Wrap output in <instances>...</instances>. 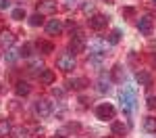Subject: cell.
Returning a JSON list of instances; mask_svg holds the SVG:
<instances>
[{
	"instance_id": "d4e9b609",
	"label": "cell",
	"mask_w": 156,
	"mask_h": 138,
	"mask_svg": "<svg viewBox=\"0 0 156 138\" xmlns=\"http://www.w3.org/2000/svg\"><path fill=\"white\" fill-rule=\"evenodd\" d=\"M81 11H83L85 15H90V17H92V15H94V13H96V4H94V2H90V0H87V2H83V4H81Z\"/></svg>"
},
{
	"instance_id": "e0dca14e",
	"label": "cell",
	"mask_w": 156,
	"mask_h": 138,
	"mask_svg": "<svg viewBox=\"0 0 156 138\" xmlns=\"http://www.w3.org/2000/svg\"><path fill=\"white\" fill-rule=\"evenodd\" d=\"M110 132H112L115 136H125V134H127V125L123 124V121H115V119H112V124H110Z\"/></svg>"
},
{
	"instance_id": "4fadbf2b",
	"label": "cell",
	"mask_w": 156,
	"mask_h": 138,
	"mask_svg": "<svg viewBox=\"0 0 156 138\" xmlns=\"http://www.w3.org/2000/svg\"><path fill=\"white\" fill-rule=\"evenodd\" d=\"M37 77H40V82H42V84H46V86H52V84H54V80H56V75H54L52 69H44Z\"/></svg>"
},
{
	"instance_id": "e575fe53",
	"label": "cell",
	"mask_w": 156,
	"mask_h": 138,
	"mask_svg": "<svg viewBox=\"0 0 156 138\" xmlns=\"http://www.w3.org/2000/svg\"><path fill=\"white\" fill-rule=\"evenodd\" d=\"M67 2H77V0H67Z\"/></svg>"
},
{
	"instance_id": "8fae6325",
	"label": "cell",
	"mask_w": 156,
	"mask_h": 138,
	"mask_svg": "<svg viewBox=\"0 0 156 138\" xmlns=\"http://www.w3.org/2000/svg\"><path fill=\"white\" fill-rule=\"evenodd\" d=\"M29 92H31V86H29V82H23V80H19V82L15 84V94H17V96H29Z\"/></svg>"
},
{
	"instance_id": "4dcf8cb0",
	"label": "cell",
	"mask_w": 156,
	"mask_h": 138,
	"mask_svg": "<svg viewBox=\"0 0 156 138\" xmlns=\"http://www.w3.org/2000/svg\"><path fill=\"white\" fill-rule=\"evenodd\" d=\"M9 6H11V0H0V11L9 9Z\"/></svg>"
},
{
	"instance_id": "83f0119b",
	"label": "cell",
	"mask_w": 156,
	"mask_h": 138,
	"mask_svg": "<svg viewBox=\"0 0 156 138\" xmlns=\"http://www.w3.org/2000/svg\"><path fill=\"white\" fill-rule=\"evenodd\" d=\"M12 134H15L12 138H27V130H25V128H17Z\"/></svg>"
},
{
	"instance_id": "836d02e7",
	"label": "cell",
	"mask_w": 156,
	"mask_h": 138,
	"mask_svg": "<svg viewBox=\"0 0 156 138\" xmlns=\"http://www.w3.org/2000/svg\"><path fill=\"white\" fill-rule=\"evenodd\" d=\"M106 2H108V4H112V2H115V0H106Z\"/></svg>"
},
{
	"instance_id": "f546056e",
	"label": "cell",
	"mask_w": 156,
	"mask_h": 138,
	"mask_svg": "<svg viewBox=\"0 0 156 138\" xmlns=\"http://www.w3.org/2000/svg\"><path fill=\"white\" fill-rule=\"evenodd\" d=\"M133 15H135V9L133 6H125L123 9V17H133Z\"/></svg>"
},
{
	"instance_id": "6da1fadb",
	"label": "cell",
	"mask_w": 156,
	"mask_h": 138,
	"mask_svg": "<svg viewBox=\"0 0 156 138\" xmlns=\"http://www.w3.org/2000/svg\"><path fill=\"white\" fill-rule=\"evenodd\" d=\"M119 103H121V109L125 113H133L135 111V92H133L131 88H125V90H121L119 92Z\"/></svg>"
},
{
	"instance_id": "9c48e42d",
	"label": "cell",
	"mask_w": 156,
	"mask_h": 138,
	"mask_svg": "<svg viewBox=\"0 0 156 138\" xmlns=\"http://www.w3.org/2000/svg\"><path fill=\"white\" fill-rule=\"evenodd\" d=\"M135 80H137V84L144 88H150L152 84H154V77H152V73L150 71H146V69H140L137 73H135Z\"/></svg>"
},
{
	"instance_id": "4316f807",
	"label": "cell",
	"mask_w": 156,
	"mask_h": 138,
	"mask_svg": "<svg viewBox=\"0 0 156 138\" xmlns=\"http://www.w3.org/2000/svg\"><path fill=\"white\" fill-rule=\"evenodd\" d=\"M31 48H34L31 44H23V46L19 48V54H21V57H25V59H29V57H31Z\"/></svg>"
},
{
	"instance_id": "ba28073f",
	"label": "cell",
	"mask_w": 156,
	"mask_h": 138,
	"mask_svg": "<svg viewBox=\"0 0 156 138\" xmlns=\"http://www.w3.org/2000/svg\"><path fill=\"white\" fill-rule=\"evenodd\" d=\"M137 29H140V34L142 36H150L152 34V29H154V21H152V17H140L137 19Z\"/></svg>"
},
{
	"instance_id": "d590c367",
	"label": "cell",
	"mask_w": 156,
	"mask_h": 138,
	"mask_svg": "<svg viewBox=\"0 0 156 138\" xmlns=\"http://www.w3.org/2000/svg\"><path fill=\"white\" fill-rule=\"evenodd\" d=\"M152 2H154V4H156V0H152Z\"/></svg>"
},
{
	"instance_id": "277c9868",
	"label": "cell",
	"mask_w": 156,
	"mask_h": 138,
	"mask_svg": "<svg viewBox=\"0 0 156 138\" xmlns=\"http://www.w3.org/2000/svg\"><path fill=\"white\" fill-rule=\"evenodd\" d=\"M71 40H69V52H73V54H79V52H83L85 46H87V42H85V38L81 32H75V34H71Z\"/></svg>"
},
{
	"instance_id": "ffe728a7",
	"label": "cell",
	"mask_w": 156,
	"mask_h": 138,
	"mask_svg": "<svg viewBox=\"0 0 156 138\" xmlns=\"http://www.w3.org/2000/svg\"><path fill=\"white\" fill-rule=\"evenodd\" d=\"M27 69H29L31 73L40 75V73H42V71H44V65H42V61H40V59H34V61L29 63V67H27Z\"/></svg>"
},
{
	"instance_id": "8992f818",
	"label": "cell",
	"mask_w": 156,
	"mask_h": 138,
	"mask_svg": "<svg viewBox=\"0 0 156 138\" xmlns=\"http://www.w3.org/2000/svg\"><path fill=\"white\" fill-rule=\"evenodd\" d=\"M108 21H110V17L102 15V13H94V15L90 17V27L96 29V32H100V29H104L108 25Z\"/></svg>"
},
{
	"instance_id": "5bb4252c",
	"label": "cell",
	"mask_w": 156,
	"mask_h": 138,
	"mask_svg": "<svg viewBox=\"0 0 156 138\" xmlns=\"http://www.w3.org/2000/svg\"><path fill=\"white\" fill-rule=\"evenodd\" d=\"M36 48L42 52V54H50V52H54V44L48 42V40H37L36 42Z\"/></svg>"
},
{
	"instance_id": "3957f363",
	"label": "cell",
	"mask_w": 156,
	"mask_h": 138,
	"mask_svg": "<svg viewBox=\"0 0 156 138\" xmlns=\"http://www.w3.org/2000/svg\"><path fill=\"white\" fill-rule=\"evenodd\" d=\"M115 115H117V109H115L110 103H100L96 107V117L102 119V121H112Z\"/></svg>"
},
{
	"instance_id": "7c38bea8",
	"label": "cell",
	"mask_w": 156,
	"mask_h": 138,
	"mask_svg": "<svg viewBox=\"0 0 156 138\" xmlns=\"http://www.w3.org/2000/svg\"><path fill=\"white\" fill-rule=\"evenodd\" d=\"M12 44H15V36H12V32H0V46H4V48H12Z\"/></svg>"
},
{
	"instance_id": "1f68e13d",
	"label": "cell",
	"mask_w": 156,
	"mask_h": 138,
	"mask_svg": "<svg viewBox=\"0 0 156 138\" xmlns=\"http://www.w3.org/2000/svg\"><path fill=\"white\" fill-rule=\"evenodd\" d=\"M152 65L156 67V52H152Z\"/></svg>"
},
{
	"instance_id": "44dd1931",
	"label": "cell",
	"mask_w": 156,
	"mask_h": 138,
	"mask_svg": "<svg viewBox=\"0 0 156 138\" xmlns=\"http://www.w3.org/2000/svg\"><path fill=\"white\" fill-rule=\"evenodd\" d=\"M123 77H125L123 65H121V63H117V65L112 67V80H115V82H123Z\"/></svg>"
},
{
	"instance_id": "ac0fdd59",
	"label": "cell",
	"mask_w": 156,
	"mask_h": 138,
	"mask_svg": "<svg viewBox=\"0 0 156 138\" xmlns=\"http://www.w3.org/2000/svg\"><path fill=\"white\" fill-rule=\"evenodd\" d=\"M110 82H112V77H108L106 73H100V80H98V92H108V90H110Z\"/></svg>"
},
{
	"instance_id": "d6986e66",
	"label": "cell",
	"mask_w": 156,
	"mask_h": 138,
	"mask_svg": "<svg viewBox=\"0 0 156 138\" xmlns=\"http://www.w3.org/2000/svg\"><path fill=\"white\" fill-rule=\"evenodd\" d=\"M144 132H148V134H156V117L154 115L144 117Z\"/></svg>"
},
{
	"instance_id": "f1b7e54d",
	"label": "cell",
	"mask_w": 156,
	"mask_h": 138,
	"mask_svg": "<svg viewBox=\"0 0 156 138\" xmlns=\"http://www.w3.org/2000/svg\"><path fill=\"white\" fill-rule=\"evenodd\" d=\"M146 105H148V109H150V111H156V96H148Z\"/></svg>"
},
{
	"instance_id": "5b68a950",
	"label": "cell",
	"mask_w": 156,
	"mask_h": 138,
	"mask_svg": "<svg viewBox=\"0 0 156 138\" xmlns=\"http://www.w3.org/2000/svg\"><path fill=\"white\" fill-rule=\"evenodd\" d=\"M34 113L40 115V117H48L50 113H52V103H48L46 99H37L34 103Z\"/></svg>"
},
{
	"instance_id": "30bf717a",
	"label": "cell",
	"mask_w": 156,
	"mask_h": 138,
	"mask_svg": "<svg viewBox=\"0 0 156 138\" xmlns=\"http://www.w3.org/2000/svg\"><path fill=\"white\" fill-rule=\"evenodd\" d=\"M62 27H65V25H62L60 19H50L48 23H46V34H48V36H58L60 32H62Z\"/></svg>"
},
{
	"instance_id": "9a60e30c",
	"label": "cell",
	"mask_w": 156,
	"mask_h": 138,
	"mask_svg": "<svg viewBox=\"0 0 156 138\" xmlns=\"http://www.w3.org/2000/svg\"><path fill=\"white\" fill-rule=\"evenodd\" d=\"M87 86V80L85 77H75V80H69L67 82V88L69 90H83Z\"/></svg>"
},
{
	"instance_id": "7402d4cb",
	"label": "cell",
	"mask_w": 156,
	"mask_h": 138,
	"mask_svg": "<svg viewBox=\"0 0 156 138\" xmlns=\"http://www.w3.org/2000/svg\"><path fill=\"white\" fill-rule=\"evenodd\" d=\"M121 42V29H112L110 34H108V44L110 46H117Z\"/></svg>"
},
{
	"instance_id": "d6a6232c",
	"label": "cell",
	"mask_w": 156,
	"mask_h": 138,
	"mask_svg": "<svg viewBox=\"0 0 156 138\" xmlns=\"http://www.w3.org/2000/svg\"><path fill=\"white\" fill-rule=\"evenodd\" d=\"M54 138H67V136H62V134H56V136H54Z\"/></svg>"
},
{
	"instance_id": "cb8c5ba5",
	"label": "cell",
	"mask_w": 156,
	"mask_h": 138,
	"mask_svg": "<svg viewBox=\"0 0 156 138\" xmlns=\"http://www.w3.org/2000/svg\"><path fill=\"white\" fill-rule=\"evenodd\" d=\"M11 17L15 19V21H23V19L27 17V15H25V9H23V6H19V9H12Z\"/></svg>"
},
{
	"instance_id": "8d00e7d4",
	"label": "cell",
	"mask_w": 156,
	"mask_h": 138,
	"mask_svg": "<svg viewBox=\"0 0 156 138\" xmlns=\"http://www.w3.org/2000/svg\"><path fill=\"white\" fill-rule=\"evenodd\" d=\"M36 138H42V136H36Z\"/></svg>"
},
{
	"instance_id": "603a6c76",
	"label": "cell",
	"mask_w": 156,
	"mask_h": 138,
	"mask_svg": "<svg viewBox=\"0 0 156 138\" xmlns=\"http://www.w3.org/2000/svg\"><path fill=\"white\" fill-rule=\"evenodd\" d=\"M27 21H29V25H31V27H40V25H44V15L36 13V15H31Z\"/></svg>"
},
{
	"instance_id": "52a82bcc",
	"label": "cell",
	"mask_w": 156,
	"mask_h": 138,
	"mask_svg": "<svg viewBox=\"0 0 156 138\" xmlns=\"http://www.w3.org/2000/svg\"><path fill=\"white\" fill-rule=\"evenodd\" d=\"M36 11L40 15H52V13H56V0H37Z\"/></svg>"
},
{
	"instance_id": "7a4b0ae2",
	"label": "cell",
	"mask_w": 156,
	"mask_h": 138,
	"mask_svg": "<svg viewBox=\"0 0 156 138\" xmlns=\"http://www.w3.org/2000/svg\"><path fill=\"white\" fill-rule=\"evenodd\" d=\"M56 67H58L62 73H69L75 69V54L73 52H60L58 57H56Z\"/></svg>"
},
{
	"instance_id": "2e32d148",
	"label": "cell",
	"mask_w": 156,
	"mask_h": 138,
	"mask_svg": "<svg viewBox=\"0 0 156 138\" xmlns=\"http://www.w3.org/2000/svg\"><path fill=\"white\" fill-rule=\"evenodd\" d=\"M9 134H12V124H11V119L0 117V138L9 136Z\"/></svg>"
},
{
	"instance_id": "484cf974",
	"label": "cell",
	"mask_w": 156,
	"mask_h": 138,
	"mask_svg": "<svg viewBox=\"0 0 156 138\" xmlns=\"http://www.w3.org/2000/svg\"><path fill=\"white\" fill-rule=\"evenodd\" d=\"M21 54H19V50H15V48H6V61L9 63H15L17 59H19Z\"/></svg>"
}]
</instances>
